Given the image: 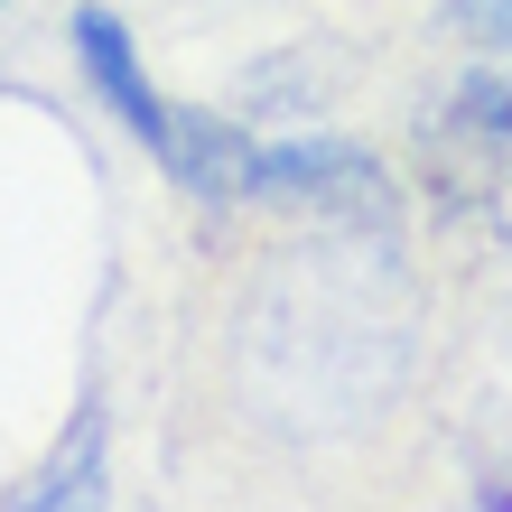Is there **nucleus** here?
Returning <instances> with one entry per match:
<instances>
[{
	"mask_svg": "<svg viewBox=\"0 0 512 512\" xmlns=\"http://www.w3.org/2000/svg\"><path fill=\"white\" fill-rule=\"evenodd\" d=\"M419 373V270L410 233L298 224L261 252L224 317V401L280 447H336Z\"/></svg>",
	"mask_w": 512,
	"mask_h": 512,
	"instance_id": "obj_1",
	"label": "nucleus"
},
{
	"mask_svg": "<svg viewBox=\"0 0 512 512\" xmlns=\"http://www.w3.org/2000/svg\"><path fill=\"white\" fill-rule=\"evenodd\" d=\"M503 177H512V66L466 56V75H447L410 131V196L429 205L438 233H475Z\"/></svg>",
	"mask_w": 512,
	"mask_h": 512,
	"instance_id": "obj_2",
	"label": "nucleus"
},
{
	"mask_svg": "<svg viewBox=\"0 0 512 512\" xmlns=\"http://www.w3.org/2000/svg\"><path fill=\"white\" fill-rule=\"evenodd\" d=\"M252 215L289 224H354V233H410V187L391 159L354 131H280L252 149Z\"/></svg>",
	"mask_w": 512,
	"mask_h": 512,
	"instance_id": "obj_3",
	"label": "nucleus"
},
{
	"mask_svg": "<svg viewBox=\"0 0 512 512\" xmlns=\"http://www.w3.org/2000/svg\"><path fill=\"white\" fill-rule=\"evenodd\" d=\"M66 47H75V66H84V94L112 112V131H131L149 159H159V140H168V122H177V103L159 94V75L140 66V38L103 10V0H75V10H66Z\"/></svg>",
	"mask_w": 512,
	"mask_h": 512,
	"instance_id": "obj_4",
	"label": "nucleus"
},
{
	"mask_svg": "<svg viewBox=\"0 0 512 512\" xmlns=\"http://www.w3.org/2000/svg\"><path fill=\"white\" fill-rule=\"evenodd\" d=\"M252 149H261V131L243 122V112L177 103V122L159 140V177L196 205V215H233V205H252Z\"/></svg>",
	"mask_w": 512,
	"mask_h": 512,
	"instance_id": "obj_5",
	"label": "nucleus"
},
{
	"mask_svg": "<svg viewBox=\"0 0 512 512\" xmlns=\"http://www.w3.org/2000/svg\"><path fill=\"white\" fill-rule=\"evenodd\" d=\"M0 503H10V512H94V503H112V401H103V391H84V401L66 410L56 447Z\"/></svg>",
	"mask_w": 512,
	"mask_h": 512,
	"instance_id": "obj_6",
	"label": "nucleus"
},
{
	"mask_svg": "<svg viewBox=\"0 0 512 512\" xmlns=\"http://www.w3.org/2000/svg\"><path fill=\"white\" fill-rule=\"evenodd\" d=\"M438 38L457 56H494L512 66V0H438Z\"/></svg>",
	"mask_w": 512,
	"mask_h": 512,
	"instance_id": "obj_7",
	"label": "nucleus"
},
{
	"mask_svg": "<svg viewBox=\"0 0 512 512\" xmlns=\"http://www.w3.org/2000/svg\"><path fill=\"white\" fill-rule=\"evenodd\" d=\"M475 233H485V243L503 252V270H512V177L494 187V205H485V224H475Z\"/></svg>",
	"mask_w": 512,
	"mask_h": 512,
	"instance_id": "obj_8",
	"label": "nucleus"
},
{
	"mask_svg": "<svg viewBox=\"0 0 512 512\" xmlns=\"http://www.w3.org/2000/svg\"><path fill=\"white\" fill-rule=\"evenodd\" d=\"M0 103H19V84H10V75H0Z\"/></svg>",
	"mask_w": 512,
	"mask_h": 512,
	"instance_id": "obj_9",
	"label": "nucleus"
},
{
	"mask_svg": "<svg viewBox=\"0 0 512 512\" xmlns=\"http://www.w3.org/2000/svg\"><path fill=\"white\" fill-rule=\"evenodd\" d=\"M0 10H10V0H0Z\"/></svg>",
	"mask_w": 512,
	"mask_h": 512,
	"instance_id": "obj_10",
	"label": "nucleus"
}]
</instances>
